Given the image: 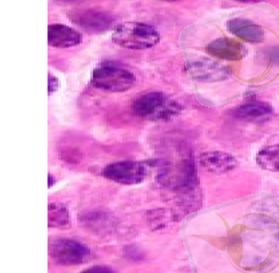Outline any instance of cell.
Returning a JSON list of instances; mask_svg holds the SVG:
<instances>
[{
    "label": "cell",
    "instance_id": "2",
    "mask_svg": "<svg viewBox=\"0 0 279 273\" xmlns=\"http://www.w3.org/2000/svg\"><path fill=\"white\" fill-rule=\"evenodd\" d=\"M135 75L127 68L108 63L96 67L91 83L95 88L108 92H123L135 85Z\"/></svg>",
    "mask_w": 279,
    "mask_h": 273
},
{
    "label": "cell",
    "instance_id": "8",
    "mask_svg": "<svg viewBox=\"0 0 279 273\" xmlns=\"http://www.w3.org/2000/svg\"><path fill=\"white\" fill-rule=\"evenodd\" d=\"M206 50L209 55L217 59L237 61L246 55V47L241 43L230 38H218L207 45Z\"/></svg>",
    "mask_w": 279,
    "mask_h": 273
},
{
    "label": "cell",
    "instance_id": "15",
    "mask_svg": "<svg viewBox=\"0 0 279 273\" xmlns=\"http://www.w3.org/2000/svg\"><path fill=\"white\" fill-rule=\"evenodd\" d=\"M60 87V82L56 76L49 73L48 75V93L49 95L54 93L56 90Z\"/></svg>",
    "mask_w": 279,
    "mask_h": 273
},
{
    "label": "cell",
    "instance_id": "3",
    "mask_svg": "<svg viewBox=\"0 0 279 273\" xmlns=\"http://www.w3.org/2000/svg\"><path fill=\"white\" fill-rule=\"evenodd\" d=\"M134 114L142 118L159 119L167 118L177 114L179 108L177 104L168 102L162 92L153 91L140 95L132 104Z\"/></svg>",
    "mask_w": 279,
    "mask_h": 273
},
{
    "label": "cell",
    "instance_id": "5",
    "mask_svg": "<svg viewBox=\"0 0 279 273\" xmlns=\"http://www.w3.org/2000/svg\"><path fill=\"white\" fill-rule=\"evenodd\" d=\"M105 178L126 185L138 184L146 176V168L140 162L122 160L109 163L102 169Z\"/></svg>",
    "mask_w": 279,
    "mask_h": 273
},
{
    "label": "cell",
    "instance_id": "7",
    "mask_svg": "<svg viewBox=\"0 0 279 273\" xmlns=\"http://www.w3.org/2000/svg\"><path fill=\"white\" fill-rule=\"evenodd\" d=\"M70 20L83 30L92 33L106 31L112 25L113 17L108 13L95 10H84L70 15Z\"/></svg>",
    "mask_w": 279,
    "mask_h": 273
},
{
    "label": "cell",
    "instance_id": "18",
    "mask_svg": "<svg viewBox=\"0 0 279 273\" xmlns=\"http://www.w3.org/2000/svg\"><path fill=\"white\" fill-rule=\"evenodd\" d=\"M239 2H257V1H262V0H236Z\"/></svg>",
    "mask_w": 279,
    "mask_h": 273
},
{
    "label": "cell",
    "instance_id": "13",
    "mask_svg": "<svg viewBox=\"0 0 279 273\" xmlns=\"http://www.w3.org/2000/svg\"><path fill=\"white\" fill-rule=\"evenodd\" d=\"M255 159L260 169L269 172H279V145L261 148Z\"/></svg>",
    "mask_w": 279,
    "mask_h": 273
},
{
    "label": "cell",
    "instance_id": "17",
    "mask_svg": "<svg viewBox=\"0 0 279 273\" xmlns=\"http://www.w3.org/2000/svg\"><path fill=\"white\" fill-rule=\"evenodd\" d=\"M54 182H56V180H54V177L52 176V175L49 174L48 175V187H51L52 185L54 184Z\"/></svg>",
    "mask_w": 279,
    "mask_h": 273
},
{
    "label": "cell",
    "instance_id": "16",
    "mask_svg": "<svg viewBox=\"0 0 279 273\" xmlns=\"http://www.w3.org/2000/svg\"><path fill=\"white\" fill-rule=\"evenodd\" d=\"M84 272H114V270L108 266H93L84 270Z\"/></svg>",
    "mask_w": 279,
    "mask_h": 273
},
{
    "label": "cell",
    "instance_id": "14",
    "mask_svg": "<svg viewBox=\"0 0 279 273\" xmlns=\"http://www.w3.org/2000/svg\"><path fill=\"white\" fill-rule=\"evenodd\" d=\"M48 226L52 228H68L70 216L68 208L61 203L52 202L48 205Z\"/></svg>",
    "mask_w": 279,
    "mask_h": 273
},
{
    "label": "cell",
    "instance_id": "10",
    "mask_svg": "<svg viewBox=\"0 0 279 273\" xmlns=\"http://www.w3.org/2000/svg\"><path fill=\"white\" fill-rule=\"evenodd\" d=\"M83 37L78 31L64 24L48 26V44L57 48H68L81 44Z\"/></svg>",
    "mask_w": 279,
    "mask_h": 273
},
{
    "label": "cell",
    "instance_id": "20",
    "mask_svg": "<svg viewBox=\"0 0 279 273\" xmlns=\"http://www.w3.org/2000/svg\"><path fill=\"white\" fill-rule=\"evenodd\" d=\"M164 1H176V0H164Z\"/></svg>",
    "mask_w": 279,
    "mask_h": 273
},
{
    "label": "cell",
    "instance_id": "9",
    "mask_svg": "<svg viewBox=\"0 0 279 273\" xmlns=\"http://www.w3.org/2000/svg\"><path fill=\"white\" fill-rule=\"evenodd\" d=\"M200 162L206 171L214 174L228 173L235 169L238 164L234 156L222 151L203 153L200 156Z\"/></svg>",
    "mask_w": 279,
    "mask_h": 273
},
{
    "label": "cell",
    "instance_id": "19",
    "mask_svg": "<svg viewBox=\"0 0 279 273\" xmlns=\"http://www.w3.org/2000/svg\"><path fill=\"white\" fill-rule=\"evenodd\" d=\"M60 1H67V2H69V1H74V0H60Z\"/></svg>",
    "mask_w": 279,
    "mask_h": 273
},
{
    "label": "cell",
    "instance_id": "1",
    "mask_svg": "<svg viewBox=\"0 0 279 273\" xmlns=\"http://www.w3.org/2000/svg\"><path fill=\"white\" fill-rule=\"evenodd\" d=\"M160 40V34L154 26L140 22H128L115 28L112 41L123 48L142 50L152 48Z\"/></svg>",
    "mask_w": 279,
    "mask_h": 273
},
{
    "label": "cell",
    "instance_id": "4",
    "mask_svg": "<svg viewBox=\"0 0 279 273\" xmlns=\"http://www.w3.org/2000/svg\"><path fill=\"white\" fill-rule=\"evenodd\" d=\"M91 251L86 245L71 238H56L49 243V255L62 266L81 265L88 259Z\"/></svg>",
    "mask_w": 279,
    "mask_h": 273
},
{
    "label": "cell",
    "instance_id": "12",
    "mask_svg": "<svg viewBox=\"0 0 279 273\" xmlns=\"http://www.w3.org/2000/svg\"><path fill=\"white\" fill-rule=\"evenodd\" d=\"M273 113V107L269 103L261 100H252L238 106L232 111V115L243 120H259L269 117Z\"/></svg>",
    "mask_w": 279,
    "mask_h": 273
},
{
    "label": "cell",
    "instance_id": "11",
    "mask_svg": "<svg viewBox=\"0 0 279 273\" xmlns=\"http://www.w3.org/2000/svg\"><path fill=\"white\" fill-rule=\"evenodd\" d=\"M227 27L230 33L251 43H259L265 38V33L259 25L244 18H235L228 21Z\"/></svg>",
    "mask_w": 279,
    "mask_h": 273
},
{
    "label": "cell",
    "instance_id": "6",
    "mask_svg": "<svg viewBox=\"0 0 279 273\" xmlns=\"http://www.w3.org/2000/svg\"><path fill=\"white\" fill-rule=\"evenodd\" d=\"M186 70L193 79L204 83L224 81L230 75V70L226 66L206 58L188 62Z\"/></svg>",
    "mask_w": 279,
    "mask_h": 273
}]
</instances>
